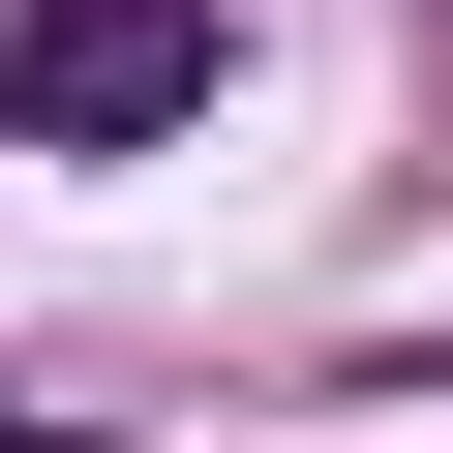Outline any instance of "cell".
Wrapping results in <instances>:
<instances>
[{"label":"cell","mask_w":453,"mask_h":453,"mask_svg":"<svg viewBox=\"0 0 453 453\" xmlns=\"http://www.w3.org/2000/svg\"><path fill=\"white\" fill-rule=\"evenodd\" d=\"M0 121H31V151H151V121H211V0H31V31H0Z\"/></svg>","instance_id":"6da1fadb"},{"label":"cell","mask_w":453,"mask_h":453,"mask_svg":"<svg viewBox=\"0 0 453 453\" xmlns=\"http://www.w3.org/2000/svg\"><path fill=\"white\" fill-rule=\"evenodd\" d=\"M0 453H61V423H31V393H0Z\"/></svg>","instance_id":"7a4b0ae2"}]
</instances>
